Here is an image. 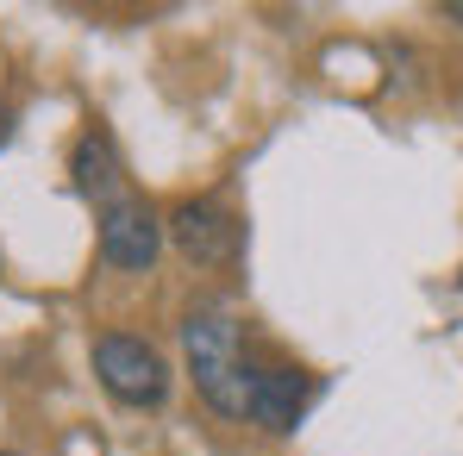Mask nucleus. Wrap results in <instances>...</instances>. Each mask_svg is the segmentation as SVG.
Instances as JSON below:
<instances>
[{
    "instance_id": "nucleus-1",
    "label": "nucleus",
    "mask_w": 463,
    "mask_h": 456,
    "mask_svg": "<svg viewBox=\"0 0 463 456\" xmlns=\"http://www.w3.org/2000/svg\"><path fill=\"white\" fill-rule=\"evenodd\" d=\"M182 357H188V381L194 394L220 413V419H244L250 413V387H257V369L238 344V319L226 306H194L182 319Z\"/></svg>"
},
{
    "instance_id": "nucleus-2",
    "label": "nucleus",
    "mask_w": 463,
    "mask_h": 456,
    "mask_svg": "<svg viewBox=\"0 0 463 456\" xmlns=\"http://www.w3.org/2000/svg\"><path fill=\"white\" fill-rule=\"evenodd\" d=\"M94 381L119 406H138V413H156L169 400V363L138 331H100L94 338Z\"/></svg>"
},
{
    "instance_id": "nucleus-3",
    "label": "nucleus",
    "mask_w": 463,
    "mask_h": 456,
    "mask_svg": "<svg viewBox=\"0 0 463 456\" xmlns=\"http://www.w3.org/2000/svg\"><path fill=\"white\" fill-rule=\"evenodd\" d=\"M163 219H156V207L132 188L126 200H113V207H100L94 213V250H100V263L107 269H119V275H151L156 256H163Z\"/></svg>"
},
{
    "instance_id": "nucleus-4",
    "label": "nucleus",
    "mask_w": 463,
    "mask_h": 456,
    "mask_svg": "<svg viewBox=\"0 0 463 456\" xmlns=\"http://www.w3.org/2000/svg\"><path fill=\"white\" fill-rule=\"evenodd\" d=\"M169 244L182 250V263H194V269H232L238 256H244V219L232 213L226 200H213V194H194V200H182L169 219Z\"/></svg>"
},
{
    "instance_id": "nucleus-5",
    "label": "nucleus",
    "mask_w": 463,
    "mask_h": 456,
    "mask_svg": "<svg viewBox=\"0 0 463 456\" xmlns=\"http://www.w3.org/2000/svg\"><path fill=\"white\" fill-rule=\"evenodd\" d=\"M313 394H319V376L295 369V363H263V369H257V387H250L244 425H257V432H269V438H288V432L307 419Z\"/></svg>"
},
{
    "instance_id": "nucleus-6",
    "label": "nucleus",
    "mask_w": 463,
    "mask_h": 456,
    "mask_svg": "<svg viewBox=\"0 0 463 456\" xmlns=\"http://www.w3.org/2000/svg\"><path fill=\"white\" fill-rule=\"evenodd\" d=\"M70 181H76V194L94 207V213L132 194V181H126V156H119V144H113L107 126H88V132L76 138V151H70Z\"/></svg>"
},
{
    "instance_id": "nucleus-7",
    "label": "nucleus",
    "mask_w": 463,
    "mask_h": 456,
    "mask_svg": "<svg viewBox=\"0 0 463 456\" xmlns=\"http://www.w3.org/2000/svg\"><path fill=\"white\" fill-rule=\"evenodd\" d=\"M6 138H13V107L0 100V144H6Z\"/></svg>"
},
{
    "instance_id": "nucleus-8",
    "label": "nucleus",
    "mask_w": 463,
    "mask_h": 456,
    "mask_svg": "<svg viewBox=\"0 0 463 456\" xmlns=\"http://www.w3.org/2000/svg\"><path fill=\"white\" fill-rule=\"evenodd\" d=\"M439 13H445V19H451V25H463V0H445V6H439Z\"/></svg>"
},
{
    "instance_id": "nucleus-9",
    "label": "nucleus",
    "mask_w": 463,
    "mask_h": 456,
    "mask_svg": "<svg viewBox=\"0 0 463 456\" xmlns=\"http://www.w3.org/2000/svg\"><path fill=\"white\" fill-rule=\"evenodd\" d=\"M0 456H25V451H0Z\"/></svg>"
}]
</instances>
